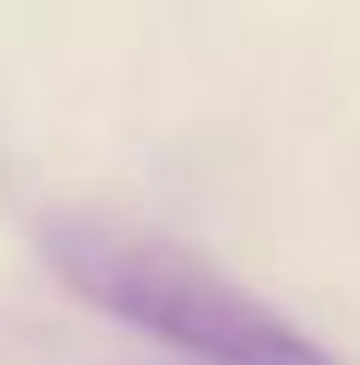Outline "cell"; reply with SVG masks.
<instances>
[{"label": "cell", "instance_id": "1", "mask_svg": "<svg viewBox=\"0 0 360 365\" xmlns=\"http://www.w3.org/2000/svg\"><path fill=\"white\" fill-rule=\"evenodd\" d=\"M36 252L79 299L192 354L199 365H342L259 294L150 234L54 210L36 222Z\"/></svg>", "mask_w": 360, "mask_h": 365}]
</instances>
